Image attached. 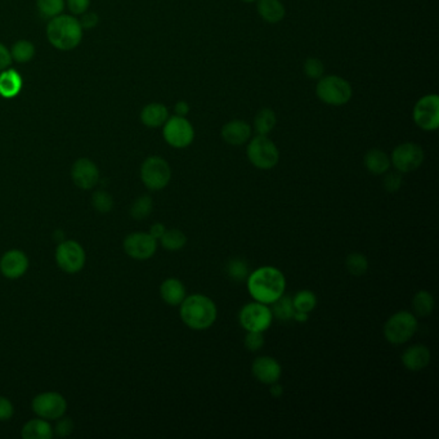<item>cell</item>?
Instances as JSON below:
<instances>
[{
	"label": "cell",
	"mask_w": 439,
	"mask_h": 439,
	"mask_svg": "<svg viewBox=\"0 0 439 439\" xmlns=\"http://www.w3.org/2000/svg\"><path fill=\"white\" fill-rule=\"evenodd\" d=\"M285 289V276L275 267H261L247 277V290L252 299L267 305L281 298Z\"/></svg>",
	"instance_id": "1"
},
{
	"label": "cell",
	"mask_w": 439,
	"mask_h": 439,
	"mask_svg": "<svg viewBox=\"0 0 439 439\" xmlns=\"http://www.w3.org/2000/svg\"><path fill=\"white\" fill-rule=\"evenodd\" d=\"M217 305L206 295L194 294L186 296L180 303V318L185 325L192 330H206L212 327L217 319Z\"/></svg>",
	"instance_id": "2"
},
{
	"label": "cell",
	"mask_w": 439,
	"mask_h": 439,
	"mask_svg": "<svg viewBox=\"0 0 439 439\" xmlns=\"http://www.w3.org/2000/svg\"><path fill=\"white\" fill-rule=\"evenodd\" d=\"M47 36L53 47L61 50H71L82 41V24L75 17L59 15L50 20L47 26Z\"/></svg>",
	"instance_id": "3"
},
{
	"label": "cell",
	"mask_w": 439,
	"mask_h": 439,
	"mask_svg": "<svg viewBox=\"0 0 439 439\" xmlns=\"http://www.w3.org/2000/svg\"><path fill=\"white\" fill-rule=\"evenodd\" d=\"M317 97L330 106H343L348 103L353 94L350 82L340 76H322L316 87Z\"/></svg>",
	"instance_id": "4"
},
{
	"label": "cell",
	"mask_w": 439,
	"mask_h": 439,
	"mask_svg": "<svg viewBox=\"0 0 439 439\" xmlns=\"http://www.w3.org/2000/svg\"><path fill=\"white\" fill-rule=\"evenodd\" d=\"M417 330V318L412 313L401 310L391 316L384 325V336L394 345L408 342Z\"/></svg>",
	"instance_id": "5"
},
{
	"label": "cell",
	"mask_w": 439,
	"mask_h": 439,
	"mask_svg": "<svg viewBox=\"0 0 439 439\" xmlns=\"http://www.w3.org/2000/svg\"><path fill=\"white\" fill-rule=\"evenodd\" d=\"M247 159L258 169L269 171L275 168L280 161V152L275 142L267 136H257L249 142Z\"/></svg>",
	"instance_id": "6"
},
{
	"label": "cell",
	"mask_w": 439,
	"mask_h": 439,
	"mask_svg": "<svg viewBox=\"0 0 439 439\" xmlns=\"http://www.w3.org/2000/svg\"><path fill=\"white\" fill-rule=\"evenodd\" d=\"M141 179L148 189L160 191L171 182V165L160 156H150L141 166Z\"/></svg>",
	"instance_id": "7"
},
{
	"label": "cell",
	"mask_w": 439,
	"mask_h": 439,
	"mask_svg": "<svg viewBox=\"0 0 439 439\" xmlns=\"http://www.w3.org/2000/svg\"><path fill=\"white\" fill-rule=\"evenodd\" d=\"M87 261L85 250L82 245L73 240H64L58 244L56 249V261L58 267L66 273H78L80 272Z\"/></svg>",
	"instance_id": "8"
},
{
	"label": "cell",
	"mask_w": 439,
	"mask_h": 439,
	"mask_svg": "<svg viewBox=\"0 0 439 439\" xmlns=\"http://www.w3.org/2000/svg\"><path fill=\"white\" fill-rule=\"evenodd\" d=\"M240 324L246 331H258L264 333L272 324L273 315L267 304L259 301H254L246 304L238 315Z\"/></svg>",
	"instance_id": "9"
},
{
	"label": "cell",
	"mask_w": 439,
	"mask_h": 439,
	"mask_svg": "<svg viewBox=\"0 0 439 439\" xmlns=\"http://www.w3.org/2000/svg\"><path fill=\"white\" fill-rule=\"evenodd\" d=\"M31 408L38 417L45 420H57L67 411L66 398L57 391H44L33 399Z\"/></svg>",
	"instance_id": "10"
},
{
	"label": "cell",
	"mask_w": 439,
	"mask_h": 439,
	"mask_svg": "<svg viewBox=\"0 0 439 439\" xmlns=\"http://www.w3.org/2000/svg\"><path fill=\"white\" fill-rule=\"evenodd\" d=\"M164 138L174 148H186L195 138V129L186 117L173 116L164 124Z\"/></svg>",
	"instance_id": "11"
},
{
	"label": "cell",
	"mask_w": 439,
	"mask_h": 439,
	"mask_svg": "<svg viewBox=\"0 0 439 439\" xmlns=\"http://www.w3.org/2000/svg\"><path fill=\"white\" fill-rule=\"evenodd\" d=\"M414 122L423 131H437L439 127V98L428 94L420 98L414 107Z\"/></svg>",
	"instance_id": "12"
},
{
	"label": "cell",
	"mask_w": 439,
	"mask_h": 439,
	"mask_svg": "<svg viewBox=\"0 0 439 439\" xmlns=\"http://www.w3.org/2000/svg\"><path fill=\"white\" fill-rule=\"evenodd\" d=\"M424 161V151L416 143H402L391 152V164L399 173H411L422 166Z\"/></svg>",
	"instance_id": "13"
},
{
	"label": "cell",
	"mask_w": 439,
	"mask_h": 439,
	"mask_svg": "<svg viewBox=\"0 0 439 439\" xmlns=\"http://www.w3.org/2000/svg\"><path fill=\"white\" fill-rule=\"evenodd\" d=\"M124 252L133 259L146 261L157 250V240L146 232H133L124 240Z\"/></svg>",
	"instance_id": "14"
},
{
	"label": "cell",
	"mask_w": 439,
	"mask_h": 439,
	"mask_svg": "<svg viewBox=\"0 0 439 439\" xmlns=\"http://www.w3.org/2000/svg\"><path fill=\"white\" fill-rule=\"evenodd\" d=\"M29 269V258L22 250L12 249L0 259V272L9 280H17L24 276Z\"/></svg>",
	"instance_id": "15"
},
{
	"label": "cell",
	"mask_w": 439,
	"mask_h": 439,
	"mask_svg": "<svg viewBox=\"0 0 439 439\" xmlns=\"http://www.w3.org/2000/svg\"><path fill=\"white\" fill-rule=\"evenodd\" d=\"M71 178L75 186L82 189H92L99 180V171L97 165L89 159H79L75 161L71 169Z\"/></svg>",
	"instance_id": "16"
},
{
	"label": "cell",
	"mask_w": 439,
	"mask_h": 439,
	"mask_svg": "<svg viewBox=\"0 0 439 439\" xmlns=\"http://www.w3.org/2000/svg\"><path fill=\"white\" fill-rule=\"evenodd\" d=\"M252 373L258 382L271 385L280 380L282 375V368L275 358L264 356L257 358L252 362Z\"/></svg>",
	"instance_id": "17"
},
{
	"label": "cell",
	"mask_w": 439,
	"mask_h": 439,
	"mask_svg": "<svg viewBox=\"0 0 439 439\" xmlns=\"http://www.w3.org/2000/svg\"><path fill=\"white\" fill-rule=\"evenodd\" d=\"M220 136L231 146H241L252 137V127L244 120H231L223 125Z\"/></svg>",
	"instance_id": "18"
},
{
	"label": "cell",
	"mask_w": 439,
	"mask_h": 439,
	"mask_svg": "<svg viewBox=\"0 0 439 439\" xmlns=\"http://www.w3.org/2000/svg\"><path fill=\"white\" fill-rule=\"evenodd\" d=\"M431 350L423 344L412 345L402 354V364L410 371H422L431 364Z\"/></svg>",
	"instance_id": "19"
},
{
	"label": "cell",
	"mask_w": 439,
	"mask_h": 439,
	"mask_svg": "<svg viewBox=\"0 0 439 439\" xmlns=\"http://www.w3.org/2000/svg\"><path fill=\"white\" fill-rule=\"evenodd\" d=\"M160 295L163 301L171 307L180 305L186 298V287L178 278H168L160 286Z\"/></svg>",
	"instance_id": "20"
},
{
	"label": "cell",
	"mask_w": 439,
	"mask_h": 439,
	"mask_svg": "<svg viewBox=\"0 0 439 439\" xmlns=\"http://www.w3.org/2000/svg\"><path fill=\"white\" fill-rule=\"evenodd\" d=\"M364 164L367 171H370L374 175H382L389 171L391 168V157L385 154L379 148H373L370 150L365 157H364Z\"/></svg>",
	"instance_id": "21"
},
{
	"label": "cell",
	"mask_w": 439,
	"mask_h": 439,
	"mask_svg": "<svg viewBox=\"0 0 439 439\" xmlns=\"http://www.w3.org/2000/svg\"><path fill=\"white\" fill-rule=\"evenodd\" d=\"M258 13L268 24H278L286 15L281 0H258Z\"/></svg>",
	"instance_id": "22"
},
{
	"label": "cell",
	"mask_w": 439,
	"mask_h": 439,
	"mask_svg": "<svg viewBox=\"0 0 439 439\" xmlns=\"http://www.w3.org/2000/svg\"><path fill=\"white\" fill-rule=\"evenodd\" d=\"M168 119L169 111L161 103H150L141 113V120L148 128L163 127Z\"/></svg>",
	"instance_id": "23"
},
{
	"label": "cell",
	"mask_w": 439,
	"mask_h": 439,
	"mask_svg": "<svg viewBox=\"0 0 439 439\" xmlns=\"http://www.w3.org/2000/svg\"><path fill=\"white\" fill-rule=\"evenodd\" d=\"M21 436L24 439H50L53 437V428L45 419H33L24 424Z\"/></svg>",
	"instance_id": "24"
},
{
	"label": "cell",
	"mask_w": 439,
	"mask_h": 439,
	"mask_svg": "<svg viewBox=\"0 0 439 439\" xmlns=\"http://www.w3.org/2000/svg\"><path fill=\"white\" fill-rule=\"evenodd\" d=\"M22 89V78L16 70H7L0 73V96L13 98Z\"/></svg>",
	"instance_id": "25"
},
{
	"label": "cell",
	"mask_w": 439,
	"mask_h": 439,
	"mask_svg": "<svg viewBox=\"0 0 439 439\" xmlns=\"http://www.w3.org/2000/svg\"><path fill=\"white\" fill-rule=\"evenodd\" d=\"M277 124L276 114L271 108H261L254 119V128L259 136H268Z\"/></svg>",
	"instance_id": "26"
},
{
	"label": "cell",
	"mask_w": 439,
	"mask_h": 439,
	"mask_svg": "<svg viewBox=\"0 0 439 439\" xmlns=\"http://www.w3.org/2000/svg\"><path fill=\"white\" fill-rule=\"evenodd\" d=\"M434 305H436V301L429 292L422 290V292L416 293L415 296H414L412 308H414V312H415L417 317L424 318L431 316Z\"/></svg>",
	"instance_id": "27"
},
{
	"label": "cell",
	"mask_w": 439,
	"mask_h": 439,
	"mask_svg": "<svg viewBox=\"0 0 439 439\" xmlns=\"http://www.w3.org/2000/svg\"><path fill=\"white\" fill-rule=\"evenodd\" d=\"M160 243L164 249L169 250V252H178L180 249H183L187 244V237L180 231V229H166L161 238Z\"/></svg>",
	"instance_id": "28"
},
{
	"label": "cell",
	"mask_w": 439,
	"mask_h": 439,
	"mask_svg": "<svg viewBox=\"0 0 439 439\" xmlns=\"http://www.w3.org/2000/svg\"><path fill=\"white\" fill-rule=\"evenodd\" d=\"M272 305V315L273 317L280 319V321H290L294 319L295 316V308H294L293 299L290 296L282 295L281 298H278L275 303L271 304Z\"/></svg>",
	"instance_id": "29"
},
{
	"label": "cell",
	"mask_w": 439,
	"mask_h": 439,
	"mask_svg": "<svg viewBox=\"0 0 439 439\" xmlns=\"http://www.w3.org/2000/svg\"><path fill=\"white\" fill-rule=\"evenodd\" d=\"M227 276L235 282H243L250 275L249 264L243 258H232L226 264Z\"/></svg>",
	"instance_id": "30"
},
{
	"label": "cell",
	"mask_w": 439,
	"mask_h": 439,
	"mask_svg": "<svg viewBox=\"0 0 439 439\" xmlns=\"http://www.w3.org/2000/svg\"><path fill=\"white\" fill-rule=\"evenodd\" d=\"M154 209V201L150 196H141L137 200H134L131 206V215L133 220H146Z\"/></svg>",
	"instance_id": "31"
},
{
	"label": "cell",
	"mask_w": 439,
	"mask_h": 439,
	"mask_svg": "<svg viewBox=\"0 0 439 439\" xmlns=\"http://www.w3.org/2000/svg\"><path fill=\"white\" fill-rule=\"evenodd\" d=\"M294 308L298 312L309 313L317 305V296L310 290H301L295 294L293 299Z\"/></svg>",
	"instance_id": "32"
},
{
	"label": "cell",
	"mask_w": 439,
	"mask_h": 439,
	"mask_svg": "<svg viewBox=\"0 0 439 439\" xmlns=\"http://www.w3.org/2000/svg\"><path fill=\"white\" fill-rule=\"evenodd\" d=\"M345 267L352 276H364L368 269V261L365 255L359 252H352L345 259Z\"/></svg>",
	"instance_id": "33"
},
{
	"label": "cell",
	"mask_w": 439,
	"mask_h": 439,
	"mask_svg": "<svg viewBox=\"0 0 439 439\" xmlns=\"http://www.w3.org/2000/svg\"><path fill=\"white\" fill-rule=\"evenodd\" d=\"M34 55H35V47H34L33 43H30L29 41H17L12 48V52H10L12 58H15L17 62H20V64L29 62L34 57Z\"/></svg>",
	"instance_id": "34"
},
{
	"label": "cell",
	"mask_w": 439,
	"mask_h": 439,
	"mask_svg": "<svg viewBox=\"0 0 439 439\" xmlns=\"http://www.w3.org/2000/svg\"><path fill=\"white\" fill-rule=\"evenodd\" d=\"M65 8L64 0H38V9L44 18H55Z\"/></svg>",
	"instance_id": "35"
},
{
	"label": "cell",
	"mask_w": 439,
	"mask_h": 439,
	"mask_svg": "<svg viewBox=\"0 0 439 439\" xmlns=\"http://www.w3.org/2000/svg\"><path fill=\"white\" fill-rule=\"evenodd\" d=\"M92 205L101 214H107L114 208V199L106 191H97L92 195Z\"/></svg>",
	"instance_id": "36"
},
{
	"label": "cell",
	"mask_w": 439,
	"mask_h": 439,
	"mask_svg": "<svg viewBox=\"0 0 439 439\" xmlns=\"http://www.w3.org/2000/svg\"><path fill=\"white\" fill-rule=\"evenodd\" d=\"M303 71L307 78L316 80V79H321L324 76L325 65L319 58H307L304 61V65H303Z\"/></svg>",
	"instance_id": "37"
},
{
	"label": "cell",
	"mask_w": 439,
	"mask_h": 439,
	"mask_svg": "<svg viewBox=\"0 0 439 439\" xmlns=\"http://www.w3.org/2000/svg\"><path fill=\"white\" fill-rule=\"evenodd\" d=\"M402 183H403V178H402V173L399 171L388 173L384 178V188L389 194L397 192L399 188L402 187Z\"/></svg>",
	"instance_id": "38"
},
{
	"label": "cell",
	"mask_w": 439,
	"mask_h": 439,
	"mask_svg": "<svg viewBox=\"0 0 439 439\" xmlns=\"http://www.w3.org/2000/svg\"><path fill=\"white\" fill-rule=\"evenodd\" d=\"M245 347L250 352H258L264 345V336L263 333L258 331H247V335L245 336Z\"/></svg>",
	"instance_id": "39"
},
{
	"label": "cell",
	"mask_w": 439,
	"mask_h": 439,
	"mask_svg": "<svg viewBox=\"0 0 439 439\" xmlns=\"http://www.w3.org/2000/svg\"><path fill=\"white\" fill-rule=\"evenodd\" d=\"M73 428H75V425H73V420L70 417L62 416V417L57 419V424L55 426L53 433H56L58 437L64 438V437H69L73 433Z\"/></svg>",
	"instance_id": "40"
},
{
	"label": "cell",
	"mask_w": 439,
	"mask_h": 439,
	"mask_svg": "<svg viewBox=\"0 0 439 439\" xmlns=\"http://www.w3.org/2000/svg\"><path fill=\"white\" fill-rule=\"evenodd\" d=\"M15 415V406L7 397L0 396V422H8Z\"/></svg>",
	"instance_id": "41"
},
{
	"label": "cell",
	"mask_w": 439,
	"mask_h": 439,
	"mask_svg": "<svg viewBox=\"0 0 439 439\" xmlns=\"http://www.w3.org/2000/svg\"><path fill=\"white\" fill-rule=\"evenodd\" d=\"M67 4L73 15H82L89 7L90 0H67Z\"/></svg>",
	"instance_id": "42"
},
{
	"label": "cell",
	"mask_w": 439,
	"mask_h": 439,
	"mask_svg": "<svg viewBox=\"0 0 439 439\" xmlns=\"http://www.w3.org/2000/svg\"><path fill=\"white\" fill-rule=\"evenodd\" d=\"M12 62V56L8 49L0 43V71L6 70Z\"/></svg>",
	"instance_id": "43"
},
{
	"label": "cell",
	"mask_w": 439,
	"mask_h": 439,
	"mask_svg": "<svg viewBox=\"0 0 439 439\" xmlns=\"http://www.w3.org/2000/svg\"><path fill=\"white\" fill-rule=\"evenodd\" d=\"M82 20L80 21L82 29H92L94 27L98 22V16L93 12H88V13H82Z\"/></svg>",
	"instance_id": "44"
},
{
	"label": "cell",
	"mask_w": 439,
	"mask_h": 439,
	"mask_svg": "<svg viewBox=\"0 0 439 439\" xmlns=\"http://www.w3.org/2000/svg\"><path fill=\"white\" fill-rule=\"evenodd\" d=\"M165 231H166V228H165L163 223H154L148 233L154 237V240H160L164 233H165Z\"/></svg>",
	"instance_id": "45"
},
{
	"label": "cell",
	"mask_w": 439,
	"mask_h": 439,
	"mask_svg": "<svg viewBox=\"0 0 439 439\" xmlns=\"http://www.w3.org/2000/svg\"><path fill=\"white\" fill-rule=\"evenodd\" d=\"M174 111H175V116L186 117V115L189 113V105H188L186 101H179V102H177L175 107H174Z\"/></svg>",
	"instance_id": "46"
},
{
	"label": "cell",
	"mask_w": 439,
	"mask_h": 439,
	"mask_svg": "<svg viewBox=\"0 0 439 439\" xmlns=\"http://www.w3.org/2000/svg\"><path fill=\"white\" fill-rule=\"evenodd\" d=\"M272 387H271V394H272V397H275V398H278V397H281L282 396V393H284V389H282V387L280 385V384H277V382H273V384H271Z\"/></svg>",
	"instance_id": "47"
},
{
	"label": "cell",
	"mask_w": 439,
	"mask_h": 439,
	"mask_svg": "<svg viewBox=\"0 0 439 439\" xmlns=\"http://www.w3.org/2000/svg\"><path fill=\"white\" fill-rule=\"evenodd\" d=\"M294 319L295 321H298V322H305L307 319H308V313H304V312H295V316H294Z\"/></svg>",
	"instance_id": "48"
},
{
	"label": "cell",
	"mask_w": 439,
	"mask_h": 439,
	"mask_svg": "<svg viewBox=\"0 0 439 439\" xmlns=\"http://www.w3.org/2000/svg\"><path fill=\"white\" fill-rule=\"evenodd\" d=\"M245 3H254V1H258V0H243Z\"/></svg>",
	"instance_id": "49"
}]
</instances>
